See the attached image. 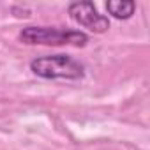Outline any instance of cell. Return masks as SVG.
Listing matches in <instances>:
<instances>
[{
  "label": "cell",
  "instance_id": "1",
  "mask_svg": "<svg viewBox=\"0 0 150 150\" xmlns=\"http://www.w3.org/2000/svg\"><path fill=\"white\" fill-rule=\"evenodd\" d=\"M30 69L34 74L46 80H80L83 78V65L67 55H48L32 60Z\"/></svg>",
  "mask_w": 150,
  "mask_h": 150
},
{
  "label": "cell",
  "instance_id": "2",
  "mask_svg": "<svg viewBox=\"0 0 150 150\" xmlns=\"http://www.w3.org/2000/svg\"><path fill=\"white\" fill-rule=\"evenodd\" d=\"M20 39L25 44H74V46H85L88 42V37L83 32L74 30H58L51 27H27L21 30Z\"/></svg>",
  "mask_w": 150,
  "mask_h": 150
},
{
  "label": "cell",
  "instance_id": "3",
  "mask_svg": "<svg viewBox=\"0 0 150 150\" xmlns=\"http://www.w3.org/2000/svg\"><path fill=\"white\" fill-rule=\"evenodd\" d=\"M69 14L78 25L88 28L90 32L103 34L110 28V21L106 16L99 14L92 2H74L69 6Z\"/></svg>",
  "mask_w": 150,
  "mask_h": 150
},
{
  "label": "cell",
  "instance_id": "4",
  "mask_svg": "<svg viewBox=\"0 0 150 150\" xmlns=\"http://www.w3.org/2000/svg\"><path fill=\"white\" fill-rule=\"evenodd\" d=\"M106 9L117 20H129L134 14L136 4L131 2V0H110L106 4Z\"/></svg>",
  "mask_w": 150,
  "mask_h": 150
}]
</instances>
